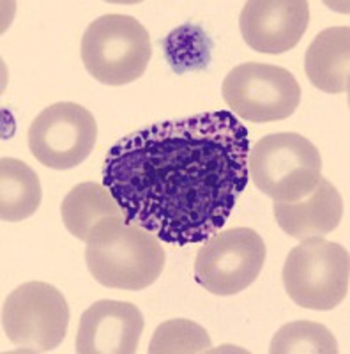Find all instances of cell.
Here are the masks:
<instances>
[{"instance_id": "obj_12", "label": "cell", "mask_w": 350, "mask_h": 354, "mask_svg": "<svg viewBox=\"0 0 350 354\" xmlns=\"http://www.w3.org/2000/svg\"><path fill=\"white\" fill-rule=\"evenodd\" d=\"M62 221L71 236L87 245H101L126 225L121 205L99 183H80L61 205Z\"/></svg>"}, {"instance_id": "obj_9", "label": "cell", "mask_w": 350, "mask_h": 354, "mask_svg": "<svg viewBox=\"0 0 350 354\" xmlns=\"http://www.w3.org/2000/svg\"><path fill=\"white\" fill-rule=\"evenodd\" d=\"M97 124L85 106L61 101L46 106L28 128V147L41 165L53 170L75 169L93 153Z\"/></svg>"}, {"instance_id": "obj_7", "label": "cell", "mask_w": 350, "mask_h": 354, "mask_svg": "<svg viewBox=\"0 0 350 354\" xmlns=\"http://www.w3.org/2000/svg\"><path fill=\"white\" fill-rule=\"evenodd\" d=\"M223 100L244 121H283L298 110L301 87L289 69L246 62L232 69L222 85Z\"/></svg>"}, {"instance_id": "obj_16", "label": "cell", "mask_w": 350, "mask_h": 354, "mask_svg": "<svg viewBox=\"0 0 350 354\" xmlns=\"http://www.w3.org/2000/svg\"><path fill=\"white\" fill-rule=\"evenodd\" d=\"M166 62L175 75L207 69L213 59L214 41L197 24H184L159 41Z\"/></svg>"}, {"instance_id": "obj_8", "label": "cell", "mask_w": 350, "mask_h": 354, "mask_svg": "<svg viewBox=\"0 0 350 354\" xmlns=\"http://www.w3.org/2000/svg\"><path fill=\"white\" fill-rule=\"evenodd\" d=\"M266 262V243L248 227L214 234L195 259V280L214 296H233L246 290Z\"/></svg>"}, {"instance_id": "obj_18", "label": "cell", "mask_w": 350, "mask_h": 354, "mask_svg": "<svg viewBox=\"0 0 350 354\" xmlns=\"http://www.w3.org/2000/svg\"><path fill=\"white\" fill-rule=\"evenodd\" d=\"M211 337L198 322L170 319L156 328L150 340V354H197L213 351Z\"/></svg>"}, {"instance_id": "obj_10", "label": "cell", "mask_w": 350, "mask_h": 354, "mask_svg": "<svg viewBox=\"0 0 350 354\" xmlns=\"http://www.w3.org/2000/svg\"><path fill=\"white\" fill-rule=\"evenodd\" d=\"M310 24V6L304 0H251L239 18L242 39L251 50L280 55L292 50Z\"/></svg>"}, {"instance_id": "obj_4", "label": "cell", "mask_w": 350, "mask_h": 354, "mask_svg": "<svg viewBox=\"0 0 350 354\" xmlns=\"http://www.w3.org/2000/svg\"><path fill=\"white\" fill-rule=\"evenodd\" d=\"M282 278L295 305L308 310H333L349 294V252L324 238L302 239L286 255Z\"/></svg>"}, {"instance_id": "obj_17", "label": "cell", "mask_w": 350, "mask_h": 354, "mask_svg": "<svg viewBox=\"0 0 350 354\" xmlns=\"http://www.w3.org/2000/svg\"><path fill=\"white\" fill-rule=\"evenodd\" d=\"M338 342L324 324L294 321L283 324L271 340V354H336Z\"/></svg>"}, {"instance_id": "obj_11", "label": "cell", "mask_w": 350, "mask_h": 354, "mask_svg": "<svg viewBox=\"0 0 350 354\" xmlns=\"http://www.w3.org/2000/svg\"><path fill=\"white\" fill-rule=\"evenodd\" d=\"M144 326L133 303L101 299L81 314L75 349L78 354H135Z\"/></svg>"}, {"instance_id": "obj_3", "label": "cell", "mask_w": 350, "mask_h": 354, "mask_svg": "<svg viewBox=\"0 0 350 354\" xmlns=\"http://www.w3.org/2000/svg\"><path fill=\"white\" fill-rule=\"evenodd\" d=\"M80 50L90 77L112 87L144 77L153 57L147 28L129 15H105L90 21Z\"/></svg>"}, {"instance_id": "obj_2", "label": "cell", "mask_w": 350, "mask_h": 354, "mask_svg": "<svg viewBox=\"0 0 350 354\" xmlns=\"http://www.w3.org/2000/svg\"><path fill=\"white\" fill-rule=\"evenodd\" d=\"M248 174L274 202H298L322 179V158L302 135L273 133L250 147Z\"/></svg>"}, {"instance_id": "obj_6", "label": "cell", "mask_w": 350, "mask_h": 354, "mask_svg": "<svg viewBox=\"0 0 350 354\" xmlns=\"http://www.w3.org/2000/svg\"><path fill=\"white\" fill-rule=\"evenodd\" d=\"M69 326V305L57 287L27 282L2 305V328L23 353H50L61 346Z\"/></svg>"}, {"instance_id": "obj_15", "label": "cell", "mask_w": 350, "mask_h": 354, "mask_svg": "<svg viewBox=\"0 0 350 354\" xmlns=\"http://www.w3.org/2000/svg\"><path fill=\"white\" fill-rule=\"evenodd\" d=\"M43 189L37 174L25 161L2 158L0 161V218L4 221H23L41 205Z\"/></svg>"}, {"instance_id": "obj_13", "label": "cell", "mask_w": 350, "mask_h": 354, "mask_svg": "<svg viewBox=\"0 0 350 354\" xmlns=\"http://www.w3.org/2000/svg\"><path fill=\"white\" fill-rule=\"evenodd\" d=\"M343 216V198L327 179H320L310 195L298 202H276L274 218L280 229L290 238H322L340 225Z\"/></svg>"}, {"instance_id": "obj_5", "label": "cell", "mask_w": 350, "mask_h": 354, "mask_svg": "<svg viewBox=\"0 0 350 354\" xmlns=\"http://www.w3.org/2000/svg\"><path fill=\"white\" fill-rule=\"evenodd\" d=\"M166 254L149 230L126 223L110 241L87 245L85 262L97 283L119 290H142L162 277Z\"/></svg>"}, {"instance_id": "obj_14", "label": "cell", "mask_w": 350, "mask_h": 354, "mask_svg": "<svg viewBox=\"0 0 350 354\" xmlns=\"http://www.w3.org/2000/svg\"><path fill=\"white\" fill-rule=\"evenodd\" d=\"M350 28L329 27L306 50V77L313 87L327 94L349 93Z\"/></svg>"}, {"instance_id": "obj_1", "label": "cell", "mask_w": 350, "mask_h": 354, "mask_svg": "<svg viewBox=\"0 0 350 354\" xmlns=\"http://www.w3.org/2000/svg\"><path fill=\"white\" fill-rule=\"evenodd\" d=\"M248 129L229 110L156 122L121 138L103 165V186L126 223L159 241L204 243L223 229L248 186Z\"/></svg>"}]
</instances>
